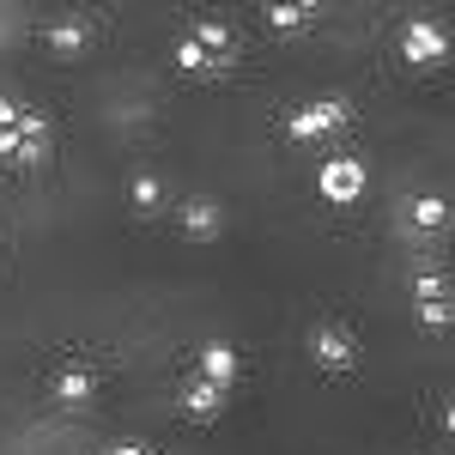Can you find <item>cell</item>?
Wrapping results in <instances>:
<instances>
[{
    "instance_id": "7c38bea8",
    "label": "cell",
    "mask_w": 455,
    "mask_h": 455,
    "mask_svg": "<svg viewBox=\"0 0 455 455\" xmlns=\"http://www.w3.org/2000/svg\"><path fill=\"white\" fill-rule=\"evenodd\" d=\"M128 201H134V212L152 219V212L164 207V182H158L152 171H134V176H128Z\"/></svg>"
},
{
    "instance_id": "52a82bcc",
    "label": "cell",
    "mask_w": 455,
    "mask_h": 455,
    "mask_svg": "<svg viewBox=\"0 0 455 455\" xmlns=\"http://www.w3.org/2000/svg\"><path fill=\"white\" fill-rule=\"evenodd\" d=\"M195 377L231 395V383L243 377V358H237V347H225V340H207V347L195 352Z\"/></svg>"
},
{
    "instance_id": "5bb4252c",
    "label": "cell",
    "mask_w": 455,
    "mask_h": 455,
    "mask_svg": "<svg viewBox=\"0 0 455 455\" xmlns=\"http://www.w3.org/2000/svg\"><path fill=\"white\" fill-rule=\"evenodd\" d=\"M261 12H267V25H274V31H304V25H310L315 19V6H304V0H298V6H261Z\"/></svg>"
},
{
    "instance_id": "9a60e30c",
    "label": "cell",
    "mask_w": 455,
    "mask_h": 455,
    "mask_svg": "<svg viewBox=\"0 0 455 455\" xmlns=\"http://www.w3.org/2000/svg\"><path fill=\"white\" fill-rule=\"evenodd\" d=\"M176 68H182V73H212V61L188 43V36H182V43H176Z\"/></svg>"
},
{
    "instance_id": "3957f363",
    "label": "cell",
    "mask_w": 455,
    "mask_h": 455,
    "mask_svg": "<svg viewBox=\"0 0 455 455\" xmlns=\"http://www.w3.org/2000/svg\"><path fill=\"white\" fill-rule=\"evenodd\" d=\"M401 55H407L413 68H443V61H450V31H443L437 19H407Z\"/></svg>"
},
{
    "instance_id": "e0dca14e",
    "label": "cell",
    "mask_w": 455,
    "mask_h": 455,
    "mask_svg": "<svg viewBox=\"0 0 455 455\" xmlns=\"http://www.w3.org/2000/svg\"><path fill=\"white\" fill-rule=\"evenodd\" d=\"M419 322L431 334H443V328H450V298H443V304H419Z\"/></svg>"
},
{
    "instance_id": "d6986e66",
    "label": "cell",
    "mask_w": 455,
    "mask_h": 455,
    "mask_svg": "<svg viewBox=\"0 0 455 455\" xmlns=\"http://www.w3.org/2000/svg\"><path fill=\"white\" fill-rule=\"evenodd\" d=\"M109 455H152V450H146V443H116Z\"/></svg>"
},
{
    "instance_id": "9c48e42d",
    "label": "cell",
    "mask_w": 455,
    "mask_h": 455,
    "mask_svg": "<svg viewBox=\"0 0 455 455\" xmlns=\"http://www.w3.org/2000/svg\"><path fill=\"white\" fill-rule=\"evenodd\" d=\"M182 231H188L195 243H212V237L225 231V212H219V201H188V207H182Z\"/></svg>"
},
{
    "instance_id": "5b68a950",
    "label": "cell",
    "mask_w": 455,
    "mask_h": 455,
    "mask_svg": "<svg viewBox=\"0 0 455 455\" xmlns=\"http://www.w3.org/2000/svg\"><path fill=\"white\" fill-rule=\"evenodd\" d=\"M6 134H12V164H19V171H31V164L49 158V116H43V109H19V122H12Z\"/></svg>"
},
{
    "instance_id": "6da1fadb",
    "label": "cell",
    "mask_w": 455,
    "mask_h": 455,
    "mask_svg": "<svg viewBox=\"0 0 455 455\" xmlns=\"http://www.w3.org/2000/svg\"><path fill=\"white\" fill-rule=\"evenodd\" d=\"M315 188H322V201H328V207H358V201H364V188H371V176H364L358 158H322Z\"/></svg>"
},
{
    "instance_id": "2e32d148",
    "label": "cell",
    "mask_w": 455,
    "mask_h": 455,
    "mask_svg": "<svg viewBox=\"0 0 455 455\" xmlns=\"http://www.w3.org/2000/svg\"><path fill=\"white\" fill-rule=\"evenodd\" d=\"M413 291H419V304H443V298H450L443 274H419V285H413Z\"/></svg>"
},
{
    "instance_id": "277c9868",
    "label": "cell",
    "mask_w": 455,
    "mask_h": 455,
    "mask_svg": "<svg viewBox=\"0 0 455 455\" xmlns=\"http://www.w3.org/2000/svg\"><path fill=\"white\" fill-rule=\"evenodd\" d=\"M310 358L328 371V377H347L352 364H358V340H352L340 322H322V328L310 334Z\"/></svg>"
},
{
    "instance_id": "ac0fdd59",
    "label": "cell",
    "mask_w": 455,
    "mask_h": 455,
    "mask_svg": "<svg viewBox=\"0 0 455 455\" xmlns=\"http://www.w3.org/2000/svg\"><path fill=\"white\" fill-rule=\"evenodd\" d=\"M19 109H25V104H12V98H0V134H6V128L19 122Z\"/></svg>"
},
{
    "instance_id": "8992f818",
    "label": "cell",
    "mask_w": 455,
    "mask_h": 455,
    "mask_svg": "<svg viewBox=\"0 0 455 455\" xmlns=\"http://www.w3.org/2000/svg\"><path fill=\"white\" fill-rule=\"evenodd\" d=\"M49 401H61V407H85V401H98V371H92L85 358H68V364L49 377Z\"/></svg>"
},
{
    "instance_id": "8fae6325",
    "label": "cell",
    "mask_w": 455,
    "mask_h": 455,
    "mask_svg": "<svg viewBox=\"0 0 455 455\" xmlns=\"http://www.w3.org/2000/svg\"><path fill=\"white\" fill-rule=\"evenodd\" d=\"M182 407H188V419H219L225 413V388L201 383V377H188V388H182Z\"/></svg>"
},
{
    "instance_id": "4fadbf2b",
    "label": "cell",
    "mask_w": 455,
    "mask_h": 455,
    "mask_svg": "<svg viewBox=\"0 0 455 455\" xmlns=\"http://www.w3.org/2000/svg\"><path fill=\"white\" fill-rule=\"evenodd\" d=\"M85 43H92V25H85V19H61V25H49V49H55V55H79Z\"/></svg>"
},
{
    "instance_id": "30bf717a",
    "label": "cell",
    "mask_w": 455,
    "mask_h": 455,
    "mask_svg": "<svg viewBox=\"0 0 455 455\" xmlns=\"http://www.w3.org/2000/svg\"><path fill=\"white\" fill-rule=\"evenodd\" d=\"M407 225H413V237H431V231H443V225H450V201H437V195H419V201H407Z\"/></svg>"
},
{
    "instance_id": "7a4b0ae2",
    "label": "cell",
    "mask_w": 455,
    "mask_h": 455,
    "mask_svg": "<svg viewBox=\"0 0 455 455\" xmlns=\"http://www.w3.org/2000/svg\"><path fill=\"white\" fill-rule=\"evenodd\" d=\"M347 122H352V109L340 104V98H315V104L285 116V134H291V140H328V134H340Z\"/></svg>"
},
{
    "instance_id": "ba28073f",
    "label": "cell",
    "mask_w": 455,
    "mask_h": 455,
    "mask_svg": "<svg viewBox=\"0 0 455 455\" xmlns=\"http://www.w3.org/2000/svg\"><path fill=\"white\" fill-rule=\"evenodd\" d=\"M188 43H195V49L207 55L212 68H225V61H231V25H225V19H195Z\"/></svg>"
}]
</instances>
